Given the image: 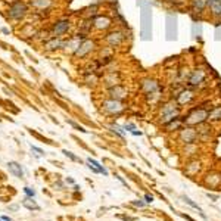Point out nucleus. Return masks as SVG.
I'll return each instance as SVG.
<instances>
[{"label": "nucleus", "mask_w": 221, "mask_h": 221, "mask_svg": "<svg viewBox=\"0 0 221 221\" xmlns=\"http://www.w3.org/2000/svg\"><path fill=\"white\" fill-rule=\"evenodd\" d=\"M193 99H195V93H193L190 88H183V90L176 96V102L180 105V106L189 105Z\"/></svg>", "instance_id": "obj_11"}, {"label": "nucleus", "mask_w": 221, "mask_h": 221, "mask_svg": "<svg viewBox=\"0 0 221 221\" xmlns=\"http://www.w3.org/2000/svg\"><path fill=\"white\" fill-rule=\"evenodd\" d=\"M69 27H71L69 19H59V21H56L52 25V28H50V37H59L61 39L62 36H65L68 33Z\"/></svg>", "instance_id": "obj_6"}, {"label": "nucleus", "mask_w": 221, "mask_h": 221, "mask_svg": "<svg viewBox=\"0 0 221 221\" xmlns=\"http://www.w3.org/2000/svg\"><path fill=\"white\" fill-rule=\"evenodd\" d=\"M96 81H97V77H96L94 74H91L90 77H87V78H86V83H87V84H94Z\"/></svg>", "instance_id": "obj_34"}, {"label": "nucleus", "mask_w": 221, "mask_h": 221, "mask_svg": "<svg viewBox=\"0 0 221 221\" xmlns=\"http://www.w3.org/2000/svg\"><path fill=\"white\" fill-rule=\"evenodd\" d=\"M1 31H3L4 34H9V30H7V28H1Z\"/></svg>", "instance_id": "obj_43"}, {"label": "nucleus", "mask_w": 221, "mask_h": 221, "mask_svg": "<svg viewBox=\"0 0 221 221\" xmlns=\"http://www.w3.org/2000/svg\"><path fill=\"white\" fill-rule=\"evenodd\" d=\"M208 7H209L212 16L221 19V0H214V1H211V3L208 4Z\"/></svg>", "instance_id": "obj_20"}, {"label": "nucleus", "mask_w": 221, "mask_h": 221, "mask_svg": "<svg viewBox=\"0 0 221 221\" xmlns=\"http://www.w3.org/2000/svg\"><path fill=\"white\" fill-rule=\"evenodd\" d=\"M208 114H209V109L208 108H193L187 117L184 118V125H190V127H195V125H201L203 123L208 121Z\"/></svg>", "instance_id": "obj_2"}, {"label": "nucleus", "mask_w": 221, "mask_h": 221, "mask_svg": "<svg viewBox=\"0 0 221 221\" xmlns=\"http://www.w3.org/2000/svg\"><path fill=\"white\" fill-rule=\"evenodd\" d=\"M105 81H106L108 86L114 87V86H117V84L120 83V77H118V74H115V72H109V74L105 77Z\"/></svg>", "instance_id": "obj_24"}, {"label": "nucleus", "mask_w": 221, "mask_h": 221, "mask_svg": "<svg viewBox=\"0 0 221 221\" xmlns=\"http://www.w3.org/2000/svg\"><path fill=\"white\" fill-rule=\"evenodd\" d=\"M144 202H146V203H152V202H153V196L149 195V193H146V195H144Z\"/></svg>", "instance_id": "obj_37"}, {"label": "nucleus", "mask_w": 221, "mask_h": 221, "mask_svg": "<svg viewBox=\"0 0 221 221\" xmlns=\"http://www.w3.org/2000/svg\"><path fill=\"white\" fill-rule=\"evenodd\" d=\"M205 183L209 187H218V184L221 183V174H217V173L208 174L206 178H205Z\"/></svg>", "instance_id": "obj_19"}, {"label": "nucleus", "mask_w": 221, "mask_h": 221, "mask_svg": "<svg viewBox=\"0 0 221 221\" xmlns=\"http://www.w3.org/2000/svg\"><path fill=\"white\" fill-rule=\"evenodd\" d=\"M66 123H68V124H69V125H72V127H74V128H77V130H80V131H83V133H87V130H84V128H83V127H80V125H78V124H77V123H74V121H71V120H68V121H66Z\"/></svg>", "instance_id": "obj_31"}, {"label": "nucleus", "mask_w": 221, "mask_h": 221, "mask_svg": "<svg viewBox=\"0 0 221 221\" xmlns=\"http://www.w3.org/2000/svg\"><path fill=\"white\" fill-rule=\"evenodd\" d=\"M91 22H93V27H94L96 30H103V31H106V30H109V28L112 27V19H111L108 15H97V16H93Z\"/></svg>", "instance_id": "obj_10"}, {"label": "nucleus", "mask_w": 221, "mask_h": 221, "mask_svg": "<svg viewBox=\"0 0 221 221\" xmlns=\"http://www.w3.org/2000/svg\"><path fill=\"white\" fill-rule=\"evenodd\" d=\"M31 150H33V152H36V156H37V158H42V156H44V152H43V150H42V149H39V147H36V146H33V144H31Z\"/></svg>", "instance_id": "obj_30"}, {"label": "nucleus", "mask_w": 221, "mask_h": 221, "mask_svg": "<svg viewBox=\"0 0 221 221\" xmlns=\"http://www.w3.org/2000/svg\"><path fill=\"white\" fill-rule=\"evenodd\" d=\"M124 130H125V131L133 133L134 130H137V128H136V125H134V124H125V125H124Z\"/></svg>", "instance_id": "obj_35"}, {"label": "nucleus", "mask_w": 221, "mask_h": 221, "mask_svg": "<svg viewBox=\"0 0 221 221\" xmlns=\"http://www.w3.org/2000/svg\"><path fill=\"white\" fill-rule=\"evenodd\" d=\"M53 0H30V4L39 10H47L52 6Z\"/></svg>", "instance_id": "obj_18"}, {"label": "nucleus", "mask_w": 221, "mask_h": 221, "mask_svg": "<svg viewBox=\"0 0 221 221\" xmlns=\"http://www.w3.org/2000/svg\"><path fill=\"white\" fill-rule=\"evenodd\" d=\"M1 220H3V221H10V218H9L7 215H3V217H1Z\"/></svg>", "instance_id": "obj_41"}, {"label": "nucleus", "mask_w": 221, "mask_h": 221, "mask_svg": "<svg viewBox=\"0 0 221 221\" xmlns=\"http://www.w3.org/2000/svg\"><path fill=\"white\" fill-rule=\"evenodd\" d=\"M181 106L176 102V99H170L167 102H164L159 108V112H158V118H159V123L162 125L168 124L170 121L176 120L178 117H181Z\"/></svg>", "instance_id": "obj_1"}, {"label": "nucleus", "mask_w": 221, "mask_h": 221, "mask_svg": "<svg viewBox=\"0 0 221 221\" xmlns=\"http://www.w3.org/2000/svg\"><path fill=\"white\" fill-rule=\"evenodd\" d=\"M208 198H211V199H214V201L218 199V196H214V195H209V193H208Z\"/></svg>", "instance_id": "obj_40"}, {"label": "nucleus", "mask_w": 221, "mask_h": 221, "mask_svg": "<svg viewBox=\"0 0 221 221\" xmlns=\"http://www.w3.org/2000/svg\"><path fill=\"white\" fill-rule=\"evenodd\" d=\"M158 88H159V84H158V81L153 80V78H144V80L140 81V90H141V93H144V94H149V93H152V91H156Z\"/></svg>", "instance_id": "obj_13"}, {"label": "nucleus", "mask_w": 221, "mask_h": 221, "mask_svg": "<svg viewBox=\"0 0 221 221\" xmlns=\"http://www.w3.org/2000/svg\"><path fill=\"white\" fill-rule=\"evenodd\" d=\"M66 183H69V184H74V180H72V178H66Z\"/></svg>", "instance_id": "obj_42"}, {"label": "nucleus", "mask_w": 221, "mask_h": 221, "mask_svg": "<svg viewBox=\"0 0 221 221\" xmlns=\"http://www.w3.org/2000/svg\"><path fill=\"white\" fill-rule=\"evenodd\" d=\"M131 134H133V136H141V131H137V130H134Z\"/></svg>", "instance_id": "obj_39"}, {"label": "nucleus", "mask_w": 221, "mask_h": 221, "mask_svg": "<svg viewBox=\"0 0 221 221\" xmlns=\"http://www.w3.org/2000/svg\"><path fill=\"white\" fill-rule=\"evenodd\" d=\"M109 130H111V131H114L115 134H118L120 137H124V136L127 134V131L124 130V127H120V125H117V124L111 125V127H109Z\"/></svg>", "instance_id": "obj_28"}, {"label": "nucleus", "mask_w": 221, "mask_h": 221, "mask_svg": "<svg viewBox=\"0 0 221 221\" xmlns=\"http://www.w3.org/2000/svg\"><path fill=\"white\" fill-rule=\"evenodd\" d=\"M211 134V127H203L202 130H198V136H202L203 139H206Z\"/></svg>", "instance_id": "obj_29"}, {"label": "nucleus", "mask_w": 221, "mask_h": 221, "mask_svg": "<svg viewBox=\"0 0 221 221\" xmlns=\"http://www.w3.org/2000/svg\"><path fill=\"white\" fill-rule=\"evenodd\" d=\"M102 111L105 114H109V115H120L124 111V105H123L121 100L108 99V100L102 102Z\"/></svg>", "instance_id": "obj_4"}, {"label": "nucleus", "mask_w": 221, "mask_h": 221, "mask_svg": "<svg viewBox=\"0 0 221 221\" xmlns=\"http://www.w3.org/2000/svg\"><path fill=\"white\" fill-rule=\"evenodd\" d=\"M62 153H63V155H66L68 158H71L72 161H80V159H78V158H77L72 152H69V150H65V149H63V150H62Z\"/></svg>", "instance_id": "obj_32"}, {"label": "nucleus", "mask_w": 221, "mask_h": 221, "mask_svg": "<svg viewBox=\"0 0 221 221\" xmlns=\"http://www.w3.org/2000/svg\"><path fill=\"white\" fill-rule=\"evenodd\" d=\"M183 127H184V118H181V117H178L176 120L170 121L168 124H165L167 131H180Z\"/></svg>", "instance_id": "obj_16"}, {"label": "nucleus", "mask_w": 221, "mask_h": 221, "mask_svg": "<svg viewBox=\"0 0 221 221\" xmlns=\"http://www.w3.org/2000/svg\"><path fill=\"white\" fill-rule=\"evenodd\" d=\"M162 90L161 88H158L156 91H152V93H149V94H146V102L150 105V106H156V105H159V102L162 100Z\"/></svg>", "instance_id": "obj_15"}, {"label": "nucleus", "mask_w": 221, "mask_h": 221, "mask_svg": "<svg viewBox=\"0 0 221 221\" xmlns=\"http://www.w3.org/2000/svg\"><path fill=\"white\" fill-rule=\"evenodd\" d=\"M24 193H25L27 196H30V198H34V196H36V192H34L31 187H24Z\"/></svg>", "instance_id": "obj_33"}, {"label": "nucleus", "mask_w": 221, "mask_h": 221, "mask_svg": "<svg viewBox=\"0 0 221 221\" xmlns=\"http://www.w3.org/2000/svg\"><path fill=\"white\" fill-rule=\"evenodd\" d=\"M87 164H90L93 168H96V171H97L99 174H103V176H108V174H109L108 170H106L103 165H100L97 161H94V159H91V158H87Z\"/></svg>", "instance_id": "obj_23"}, {"label": "nucleus", "mask_w": 221, "mask_h": 221, "mask_svg": "<svg viewBox=\"0 0 221 221\" xmlns=\"http://www.w3.org/2000/svg\"><path fill=\"white\" fill-rule=\"evenodd\" d=\"M28 12V7L27 4L22 1V0H13L9 6V10H7V16L10 19H15V21H19L22 19Z\"/></svg>", "instance_id": "obj_3"}, {"label": "nucleus", "mask_w": 221, "mask_h": 221, "mask_svg": "<svg viewBox=\"0 0 221 221\" xmlns=\"http://www.w3.org/2000/svg\"><path fill=\"white\" fill-rule=\"evenodd\" d=\"M94 47H96V42L94 40H90V39H84L80 46H78V49L74 52V56H77V58H84V56H87L88 53H91L93 50H94Z\"/></svg>", "instance_id": "obj_7"}, {"label": "nucleus", "mask_w": 221, "mask_h": 221, "mask_svg": "<svg viewBox=\"0 0 221 221\" xmlns=\"http://www.w3.org/2000/svg\"><path fill=\"white\" fill-rule=\"evenodd\" d=\"M109 96H111V99H117V100L123 102L125 97H128V90L121 84H117L114 87H109Z\"/></svg>", "instance_id": "obj_12"}, {"label": "nucleus", "mask_w": 221, "mask_h": 221, "mask_svg": "<svg viewBox=\"0 0 221 221\" xmlns=\"http://www.w3.org/2000/svg\"><path fill=\"white\" fill-rule=\"evenodd\" d=\"M181 199H183V201H184V202H186L187 205H190L192 208H195V209H198V211H199V214L202 215V218H205V220H206V215H205V212H203V211L201 209V206H199V205H198L196 202H193V201H192L190 198H187V196H181Z\"/></svg>", "instance_id": "obj_26"}, {"label": "nucleus", "mask_w": 221, "mask_h": 221, "mask_svg": "<svg viewBox=\"0 0 221 221\" xmlns=\"http://www.w3.org/2000/svg\"><path fill=\"white\" fill-rule=\"evenodd\" d=\"M201 170V162H190L187 167H186V173L189 174V176H195L198 171Z\"/></svg>", "instance_id": "obj_25"}, {"label": "nucleus", "mask_w": 221, "mask_h": 221, "mask_svg": "<svg viewBox=\"0 0 221 221\" xmlns=\"http://www.w3.org/2000/svg\"><path fill=\"white\" fill-rule=\"evenodd\" d=\"M133 205H136V206H139V208H143V206H146L147 203L143 202V201H133Z\"/></svg>", "instance_id": "obj_36"}, {"label": "nucleus", "mask_w": 221, "mask_h": 221, "mask_svg": "<svg viewBox=\"0 0 221 221\" xmlns=\"http://www.w3.org/2000/svg\"><path fill=\"white\" fill-rule=\"evenodd\" d=\"M198 139H199L198 130H195V127H190V125H184L178 134V140L186 144H193Z\"/></svg>", "instance_id": "obj_5"}, {"label": "nucleus", "mask_w": 221, "mask_h": 221, "mask_svg": "<svg viewBox=\"0 0 221 221\" xmlns=\"http://www.w3.org/2000/svg\"><path fill=\"white\" fill-rule=\"evenodd\" d=\"M205 78H206L205 71H203L202 68H196L195 71L190 72V75H189V78H187V84H189L190 87H198V86L203 84Z\"/></svg>", "instance_id": "obj_8"}, {"label": "nucleus", "mask_w": 221, "mask_h": 221, "mask_svg": "<svg viewBox=\"0 0 221 221\" xmlns=\"http://www.w3.org/2000/svg\"><path fill=\"white\" fill-rule=\"evenodd\" d=\"M124 39H125V36H124V33L120 31V30H112V31H109V33L106 34V37H105L106 43L109 44L111 47H118V46H121L123 42H124Z\"/></svg>", "instance_id": "obj_9"}, {"label": "nucleus", "mask_w": 221, "mask_h": 221, "mask_svg": "<svg viewBox=\"0 0 221 221\" xmlns=\"http://www.w3.org/2000/svg\"><path fill=\"white\" fill-rule=\"evenodd\" d=\"M117 178H118V180H120V181H121V183H123L124 186H127V181H125V180H124V178H123L121 176H117Z\"/></svg>", "instance_id": "obj_38"}, {"label": "nucleus", "mask_w": 221, "mask_h": 221, "mask_svg": "<svg viewBox=\"0 0 221 221\" xmlns=\"http://www.w3.org/2000/svg\"><path fill=\"white\" fill-rule=\"evenodd\" d=\"M190 7L196 13H202L208 7V0H190Z\"/></svg>", "instance_id": "obj_17"}, {"label": "nucleus", "mask_w": 221, "mask_h": 221, "mask_svg": "<svg viewBox=\"0 0 221 221\" xmlns=\"http://www.w3.org/2000/svg\"><path fill=\"white\" fill-rule=\"evenodd\" d=\"M208 121H211V123L221 121V106H214L212 109H209V114H208Z\"/></svg>", "instance_id": "obj_22"}, {"label": "nucleus", "mask_w": 221, "mask_h": 221, "mask_svg": "<svg viewBox=\"0 0 221 221\" xmlns=\"http://www.w3.org/2000/svg\"><path fill=\"white\" fill-rule=\"evenodd\" d=\"M7 168H9V171H10L15 177H22L24 176V170H22V167H21L18 162H13V161L7 162Z\"/></svg>", "instance_id": "obj_21"}, {"label": "nucleus", "mask_w": 221, "mask_h": 221, "mask_svg": "<svg viewBox=\"0 0 221 221\" xmlns=\"http://www.w3.org/2000/svg\"><path fill=\"white\" fill-rule=\"evenodd\" d=\"M44 50L47 52H53V50H58V49H62L65 46V42L59 37H50L47 42H44Z\"/></svg>", "instance_id": "obj_14"}, {"label": "nucleus", "mask_w": 221, "mask_h": 221, "mask_svg": "<svg viewBox=\"0 0 221 221\" xmlns=\"http://www.w3.org/2000/svg\"><path fill=\"white\" fill-rule=\"evenodd\" d=\"M22 205H24L25 208H28V209H40V206H39L34 201H31L30 198H25V199L22 201Z\"/></svg>", "instance_id": "obj_27"}]
</instances>
